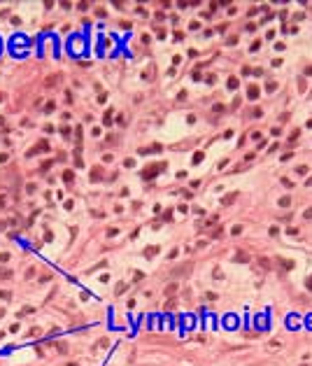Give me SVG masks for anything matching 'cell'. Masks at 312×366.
<instances>
[{"label":"cell","instance_id":"d6986e66","mask_svg":"<svg viewBox=\"0 0 312 366\" xmlns=\"http://www.w3.org/2000/svg\"><path fill=\"white\" fill-rule=\"evenodd\" d=\"M303 217H305V219H312V208H308V210H303Z\"/></svg>","mask_w":312,"mask_h":366},{"label":"cell","instance_id":"8fae6325","mask_svg":"<svg viewBox=\"0 0 312 366\" xmlns=\"http://www.w3.org/2000/svg\"><path fill=\"white\" fill-rule=\"evenodd\" d=\"M72 177H75L72 170H65V173H63V180H65V182H72Z\"/></svg>","mask_w":312,"mask_h":366},{"label":"cell","instance_id":"9a60e30c","mask_svg":"<svg viewBox=\"0 0 312 366\" xmlns=\"http://www.w3.org/2000/svg\"><path fill=\"white\" fill-rule=\"evenodd\" d=\"M231 233H233V236H238V233H242V226H240V224H238V226H233V229H231Z\"/></svg>","mask_w":312,"mask_h":366},{"label":"cell","instance_id":"ba28073f","mask_svg":"<svg viewBox=\"0 0 312 366\" xmlns=\"http://www.w3.org/2000/svg\"><path fill=\"white\" fill-rule=\"evenodd\" d=\"M247 98H251V100L259 98V89H256V86H249V89H247Z\"/></svg>","mask_w":312,"mask_h":366},{"label":"cell","instance_id":"83f0119b","mask_svg":"<svg viewBox=\"0 0 312 366\" xmlns=\"http://www.w3.org/2000/svg\"><path fill=\"white\" fill-rule=\"evenodd\" d=\"M305 187H312V177H310V180H305Z\"/></svg>","mask_w":312,"mask_h":366},{"label":"cell","instance_id":"2e32d148","mask_svg":"<svg viewBox=\"0 0 312 366\" xmlns=\"http://www.w3.org/2000/svg\"><path fill=\"white\" fill-rule=\"evenodd\" d=\"M266 89H268V91H270V93H273V91H277V82H270V84H268Z\"/></svg>","mask_w":312,"mask_h":366},{"label":"cell","instance_id":"ac0fdd59","mask_svg":"<svg viewBox=\"0 0 312 366\" xmlns=\"http://www.w3.org/2000/svg\"><path fill=\"white\" fill-rule=\"evenodd\" d=\"M259 264H261L263 268H270V261H268V259H259Z\"/></svg>","mask_w":312,"mask_h":366},{"label":"cell","instance_id":"8992f818","mask_svg":"<svg viewBox=\"0 0 312 366\" xmlns=\"http://www.w3.org/2000/svg\"><path fill=\"white\" fill-rule=\"evenodd\" d=\"M233 201H235V194H226V196L221 198V203H224V205H231Z\"/></svg>","mask_w":312,"mask_h":366},{"label":"cell","instance_id":"4dcf8cb0","mask_svg":"<svg viewBox=\"0 0 312 366\" xmlns=\"http://www.w3.org/2000/svg\"><path fill=\"white\" fill-rule=\"evenodd\" d=\"M68 366H77V364H68Z\"/></svg>","mask_w":312,"mask_h":366},{"label":"cell","instance_id":"4316f807","mask_svg":"<svg viewBox=\"0 0 312 366\" xmlns=\"http://www.w3.org/2000/svg\"><path fill=\"white\" fill-rule=\"evenodd\" d=\"M5 203H7V196H0V210L5 208Z\"/></svg>","mask_w":312,"mask_h":366},{"label":"cell","instance_id":"3957f363","mask_svg":"<svg viewBox=\"0 0 312 366\" xmlns=\"http://www.w3.org/2000/svg\"><path fill=\"white\" fill-rule=\"evenodd\" d=\"M277 266H280L282 271H291L293 268V261L291 259H277Z\"/></svg>","mask_w":312,"mask_h":366},{"label":"cell","instance_id":"7c38bea8","mask_svg":"<svg viewBox=\"0 0 312 366\" xmlns=\"http://www.w3.org/2000/svg\"><path fill=\"white\" fill-rule=\"evenodd\" d=\"M280 205H282V208H289V205H291V198H289V196L280 198Z\"/></svg>","mask_w":312,"mask_h":366},{"label":"cell","instance_id":"484cf974","mask_svg":"<svg viewBox=\"0 0 312 366\" xmlns=\"http://www.w3.org/2000/svg\"><path fill=\"white\" fill-rule=\"evenodd\" d=\"M7 161H9V156L7 154H0V163H7Z\"/></svg>","mask_w":312,"mask_h":366},{"label":"cell","instance_id":"d4e9b609","mask_svg":"<svg viewBox=\"0 0 312 366\" xmlns=\"http://www.w3.org/2000/svg\"><path fill=\"white\" fill-rule=\"evenodd\" d=\"M305 287H308V289H310V292H312V275H310V277H308V280H305Z\"/></svg>","mask_w":312,"mask_h":366},{"label":"cell","instance_id":"1f68e13d","mask_svg":"<svg viewBox=\"0 0 312 366\" xmlns=\"http://www.w3.org/2000/svg\"><path fill=\"white\" fill-rule=\"evenodd\" d=\"M0 317H2V310H0Z\"/></svg>","mask_w":312,"mask_h":366},{"label":"cell","instance_id":"5bb4252c","mask_svg":"<svg viewBox=\"0 0 312 366\" xmlns=\"http://www.w3.org/2000/svg\"><path fill=\"white\" fill-rule=\"evenodd\" d=\"M203 161V152H196L193 154V163H200Z\"/></svg>","mask_w":312,"mask_h":366},{"label":"cell","instance_id":"f546056e","mask_svg":"<svg viewBox=\"0 0 312 366\" xmlns=\"http://www.w3.org/2000/svg\"><path fill=\"white\" fill-rule=\"evenodd\" d=\"M2 100H5V96H2V93H0V103H2Z\"/></svg>","mask_w":312,"mask_h":366},{"label":"cell","instance_id":"cb8c5ba5","mask_svg":"<svg viewBox=\"0 0 312 366\" xmlns=\"http://www.w3.org/2000/svg\"><path fill=\"white\" fill-rule=\"evenodd\" d=\"M235 261H249V257H245V254H238V257H235Z\"/></svg>","mask_w":312,"mask_h":366},{"label":"cell","instance_id":"f1b7e54d","mask_svg":"<svg viewBox=\"0 0 312 366\" xmlns=\"http://www.w3.org/2000/svg\"><path fill=\"white\" fill-rule=\"evenodd\" d=\"M2 124H5V117H0V126H2Z\"/></svg>","mask_w":312,"mask_h":366},{"label":"cell","instance_id":"52a82bcc","mask_svg":"<svg viewBox=\"0 0 312 366\" xmlns=\"http://www.w3.org/2000/svg\"><path fill=\"white\" fill-rule=\"evenodd\" d=\"M175 292H177V285H168V287H165V296H168V299H172Z\"/></svg>","mask_w":312,"mask_h":366},{"label":"cell","instance_id":"6da1fadb","mask_svg":"<svg viewBox=\"0 0 312 366\" xmlns=\"http://www.w3.org/2000/svg\"><path fill=\"white\" fill-rule=\"evenodd\" d=\"M191 268H193V264H191V261H187V264H180L177 268H172V271H170V275H172V277H182V275H187Z\"/></svg>","mask_w":312,"mask_h":366},{"label":"cell","instance_id":"603a6c76","mask_svg":"<svg viewBox=\"0 0 312 366\" xmlns=\"http://www.w3.org/2000/svg\"><path fill=\"white\" fill-rule=\"evenodd\" d=\"M268 233H270V236H277V233H280V229H277V226H270V231H268Z\"/></svg>","mask_w":312,"mask_h":366},{"label":"cell","instance_id":"5b68a950","mask_svg":"<svg viewBox=\"0 0 312 366\" xmlns=\"http://www.w3.org/2000/svg\"><path fill=\"white\" fill-rule=\"evenodd\" d=\"M156 173H158V168H156V166H149V168L142 173V177H145V180H149V177H154Z\"/></svg>","mask_w":312,"mask_h":366},{"label":"cell","instance_id":"7a4b0ae2","mask_svg":"<svg viewBox=\"0 0 312 366\" xmlns=\"http://www.w3.org/2000/svg\"><path fill=\"white\" fill-rule=\"evenodd\" d=\"M37 152H49V142H47V140H42V142H37V145L33 147L31 152H28V156H33V154H37Z\"/></svg>","mask_w":312,"mask_h":366},{"label":"cell","instance_id":"9c48e42d","mask_svg":"<svg viewBox=\"0 0 312 366\" xmlns=\"http://www.w3.org/2000/svg\"><path fill=\"white\" fill-rule=\"evenodd\" d=\"M228 89H231V91L238 89V77H228Z\"/></svg>","mask_w":312,"mask_h":366},{"label":"cell","instance_id":"277c9868","mask_svg":"<svg viewBox=\"0 0 312 366\" xmlns=\"http://www.w3.org/2000/svg\"><path fill=\"white\" fill-rule=\"evenodd\" d=\"M58 79H61L58 75H51V77H47V79H44V86H47V89H54V84H56Z\"/></svg>","mask_w":312,"mask_h":366},{"label":"cell","instance_id":"ffe728a7","mask_svg":"<svg viewBox=\"0 0 312 366\" xmlns=\"http://www.w3.org/2000/svg\"><path fill=\"white\" fill-rule=\"evenodd\" d=\"M112 114H114L112 110H107V112H105V124H110V119H112Z\"/></svg>","mask_w":312,"mask_h":366},{"label":"cell","instance_id":"e0dca14e","mask_svg":"<svg viewBox=\"0 0 312 366\" xmlns=\"http://www.w3.org/2000/svg\"><path fill=\"white\" fill-rule=\"evenodd\" d=\"M205 82H207V84H214V82H217V77H214V75H207V77H205Z\"/></svg>","mask_w":312,"mask_h":366},{"label":"cell","instance_id":"44dd1931","mask_svg":"<svg viewBox=\"0 0 312 366\" xmlns=\"http://www.w3.org/2000/svg\"><path fill=\"white\" fill-rule=\"evenodd\" d=\"M51 110H54V103H51V100H49V103H47V105H44V112H51Z\"/></svg>","mask_w":312,"mask_h":366},{"label":"cell","instance_id":"d6a6232c","mask_svg":"<svg viewBox=\"0 0 312 366\" xmlns=\"http://www.w3.org/2000/svg\"><path fill=\"white\" fill-rule=\"evenodd\" d=\"M0 338H2V331H0Z\"/></svg>","mask_w":312,"mask_h":366},{"label":"cell","instance_id":"30bf717a","mask_svg":"<svg viewBox=\"0 0 312 366\" xmlns=\"http://www.w3.org/2000/svg\"><path fill=\"white\" fill-rule=\"evenodd\" d=\"M154 254H158V247H147L145 249V257H154Z\"/></svg>","mask_w":312,"mask_h":366},{"label":"cell","instance_id":"7402d4cb","mask_svg":"<svg viewBox=\"0 0 312 366\" xmlns=\"http://www.w3.org/2000/svg\"><path fill=\"white\" fill-rule=\"evenodd\" d=\"M296 170H298V173H301V175H305V173H308V166H298V168H296Z\"/></svg>","mask_w":312,"mask_h":366},{"label":"cell","instance_id":"4fadbf2b","mask_svg":"<svg viewBox=\"0 0 312 366\" xmlns=\"http://www.w3.org/2000/svg\"><path fill=\"white\" fill-rule=\"evenodd\" d=\"M75 168H84V161H82V156H75Z\"/></svg>","mask_w":312,"mask_h":366}]
</instances>
